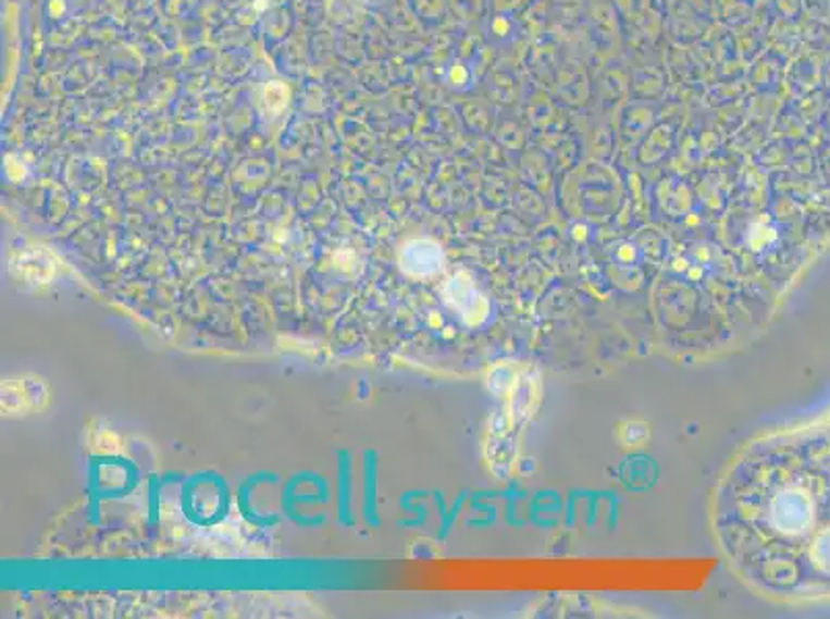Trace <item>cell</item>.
<instances>
[{
  "mask_svg": "<svg viewBox=\"0 0 830 619\" xmlns=\"http://www.w3.org/2000/svg\"><path fill=\"white\" fill-rule=\"evenodd\" d=\"M717 529L733 566L763 591L830 593V434L752 448L721 487Z\"/></svg>",
  "mask_w": 830,
  "mask_h": 619,
  "instance_id": "1",
  "label": "cell"
},
{
  "mask_svg": "<svg viewBox=\"0 0 830 619\" xmlns=\"http://www.w3.org/2000/svg\"><path fill=\"white\" fill-rule=\"evenodd\" d=\"M46 403V388L38 380H11L2 384V411L7 413H25L32 409H40Z\"/></svg>",
  "mask_w": 830,
  "mask_h": 619,
  "instance_id": "2",
  "label": "cell"
},
{
  "mask_svg": "<svg viewBox=\"0 0 830 619\" xmlns=\"http://www.w3.org/2000/svg\"><path fill=\"white\" fill-rule=\"evenodd\" d=\"M441 260H443V255H441L438 246L428 240L407 244L404 257H401L406 271L416 273V275H425V273L436 271L441 267Z\"/></svg>",
  "mask_w": 830,
  "mask_h": 619,
  "instance_id": "3",
  "label": "cell"
}]
</instances>
